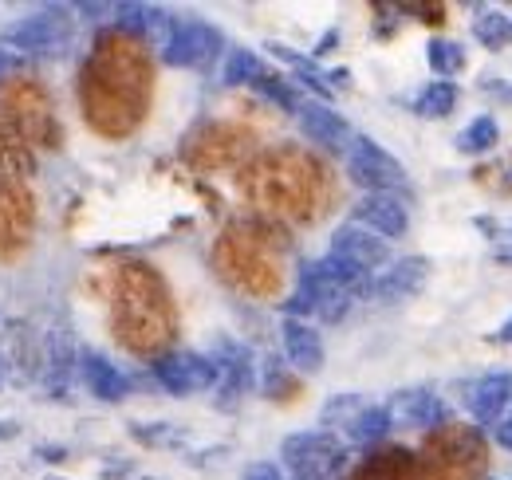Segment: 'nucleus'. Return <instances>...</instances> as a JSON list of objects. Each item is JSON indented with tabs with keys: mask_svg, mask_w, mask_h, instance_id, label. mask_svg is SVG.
<instances>
[{
	"mask_svg": "<svg viewBox=\"0 0 512 480\" xmlns=\"http://www.w3.org/2000/svg\"><path fill=\"white\" fill-rule=\"evenodd\" d=\"M12 52H4V48H0V79H4V75H8V71H12Z\"/></svg>",
	"mask_w": 512,
	"mask_h": 480,
	"instance_id": "40",
	"label": "nucleus"
},
{
	"mask_svg": "<svg viewBox=\"0 0 512 480\" xmlns=\"http://www.w3.org/2000/svg\"><path fill=\"white\" fill-rule=\"evenodd\" d=\"M390 429H394L390 410H386V406H367L359 418L347 425V437H351L355 445H379Z\"/></svg>",
	"mask_w": 512,
	"mask_h": 480,
	"instance_id": "24",
	"label": "nucleus"
},
{
	"mask_svg": "<svg viewBox=\"0 0 512 480\" xmlns=\"http://www.w3.org/2000/svg\"><path fill=\"white\" fill-rule=\"evenodd\" d=\"M0 170H28V162L12 150V138L0 134Z\"/></svg>",
	"mask_w": 512,
	"mask_h": 480,
	"instance_id": "33",
	"label": "nucleus"
},
{
	"mask_svg": "<svg viewBox=\"0 0 512 480\" xmlns=\"http://www.w3.org/2000/svg\"><path fill=\"white\" fill-rule=\"evenodd\" d=\"M16 433H20L16 421H0V437H16Z\"/></svg>",
	"mask_w": 512,
	"mask_h": 480,
	"instance_id": "42",
	"label": "nucleus"
},
{
	"mask_svg": "<svg viewBox=\"0 0 512 480\" xmlns=\"http://www.w3.org/2000/svg\"><path fill=\"white\" fill-rule=\"evenodd\" d=\"M79 378L91 390V398H99V402H123L130 390L119 366H111V359H103L99 351H79Z\"/></svg>",
	"mask_w": 512,
	"mask_h": 480,
	"instance_id": "21",
	"label": "nucleus"
},
{
	"mask_svg": "<svg viewBox=\"0 0 512 480\" xmlns=\"http://www.w3.org/2000/svg\"><path fill=\"white\" fill-rule=\"evenodd\" d=\"M8 111H12V122H16V130H20L24 138L56 146V138L48 134V126H52V103H48L36 87L20 83V87L8 95Z\"/></svg>",
	"mask_w": 512,
	"mask_h": 480,
	"instance_id": "15",
	"label": "nucleus"
},
{
	"mask_svg": "<svg viewBox=\"0 0 512 480\" xmlns=\"http://www.w3.org/2000/svg\"><path fill=\"white\" fill-rule=\"evenodd\" d=\"M335 40H339V36H335V32H327V36L320 40V48H316V56H323L327 48H335Z\"/></svg>",
	"mask_w": 512,
	"mask_h": 480,
	"instance_id": "41",
	"label": "nucleus"
},
{
	"mask_svg": "<svg viewBox=\"0 0 512 480\" xmlns=\"http://www.w3.org/2000/svg\"><path fill=\"white\" fill-rule=\"evenodd\" d=\"M347 480H430L422 461L410 449H379L375 457H367Z\"/></svg>",
	"mask_w": 512,
	"mask_h": 480,
	"instance_id": "19",
	"label": "nucleus"
},
{
	"mask_svg": "<svg viewBox=\"0 0 512 480\" xmlns=\"http://www.w3.org/2000/svg\"><path fill=\"white\" fill-rule=\"evenodd\" d=\"M347 178L363 185V189H371V193H394L406 181V170L375 138H355L347 146Z\"/></svg>",
	"mask_w": 512,
	"mask_h": 480,
	"instance_id": "5",
	"label": "nucleus"
},
{
	"mask_svg": "<svg viewBox=\"0 0 512 480\" xmlns=\"http://www.w3.org/2000/svg\"><path fill=\"white\" fill-rule=\"evenodd\" d=\"M253 87L260 91V95H268L276 107L292 111V115H300V107H304V103H300V95L292 91V83H284V79H280V75H272V71H264V75L256 79Z\"/></svg>",
	"mask_w": 512,
	"mask_h": 480,
	"instance_id": "30",
	"label": "nucleus"
},
{
	"mask_svg": "<svg viewBox=\"0 0 512 480\" xmlns=\"http://www.w3.org/2000/svg\"><path fill=\"white\" fill-rule=\"evenodd\" d=\"M245 480H284V477H280V469L272 461H256L253 469L245 473Z\"/></svg>",
	"mask_w": 512,
	"mask_h": 480,
	"instance_id": "35",
	"label": "nucleus"
},
{
	"mask_svg": "<svg viewBox=\"0 0 512 480\" xmlns=\"http://www.w3.org/2000/svg\"><path fill=\"white\" fill-rule=\"evenodd\" d=\"M497 441H501L505 449H512V410H509V418L497 425Z\"/></svg>",
	"mask_w": 512,
	"mask_h": 480,
	"instance_id": "38",
	"label": "nucleus"
},
{
	"mask_svg": "<svg viewBox=\"0 0 512 480\" xmlns=\"http://www.w3.org/2000/svg\"><path fill=\"white\" fill-rule=\"evenodd\" d=\"M327 252L339 256V260H347V264H355V268H363V272H375V268H383L386 260H390L386 240L375 237V233H367L363 225H343V229H335Z\"/></svg>",
	"mask_w": 512,
	"mask_h": 480,
	"instance_id": "13",
	"label": "nucleus"
},
{
	"mask_svg": "<svg viewBox=\"0 0 512 480\" xmlns=\"http://www.w3.org/2000/svg\"><path fill=\"white\" fill-rule=\"evenodd\" d=\"M422 469L430 480H481L489 469V441L473 425L446 421L426 433Z\"/></svg>",
	"mask_w": 512,
	"mask_h": 480,
	"instance_id": "4",
	"label": "nucleus"
},
{
	"mask_svg": "<svg viewBox=\"0 0 512 480\" xmlns=\"http://www.w3.org/2000/svg\"><path fill=\"white\" fill-rule=\"evenodd\" d=\"M296 119H300L304 138H308L312 146L327 150V154H339V150H347V146L355 142V138H351V126H347V119H343L339 111L323 107V103H304Z\"/></svg>",
	"mask_w": 512,
	"mask_h": 480,
	"instance_id": "14",
	"label": "nucleus"
},
{
	"mask_svg": "<svg viewBox=\"0 0 512 480\" xmlns=\"http://www.w3.org/2000/svg\"><path fill=\"white\" fill-rule=\"evenodd\" d=\"M154 378H158V386L170 390L174 398H186V394L217 386V366H213V355L174 351V355H162V359L154 362Z\"/></svg>",
	"mask_w": 512,
	"mask_h": 480,
	"instance_id": "7",
	"label": "nucleus"
},
{
	"mask_svg": "<svg viewBox=\"0 0 512 480\" xmlns=\"http://www.w3.org/2000/svg\"><path fill=\"white\" fill-rule=\"evenodd\" d=\"M221 75H225L229 87H253L256 79L264 75V63L256 60V52H249V48H237V52H229Z\"/></svg>",
	"mask_w": 512,
	"mask_h": 480,
	"instance_id": "28",
	"label": "nucleus"
},
{
	"mask_svg": "<svg viewBox=\"0 0 512 480\" xmlns=\"http://www.w3.org/2000/svg\"><path fill=\"white\" fill-rule=\"evenodd\" d=\"M363 410H367V406H363L355 394H343L339 402H327V410H323V421H327L331 429H347V425L359 418Z\"/></svg>",
	"mask_w": 512,
	"mask_h": 480,
	"instance_id": "32",
	"label": "nucleus"
},
{
	"mask_svg": "<svg viewBox=\"0 0 512 480\" xmlns=\"http://www.w3.org/2000/svg\"><path fill=\"white\" fill-rule=\"evenodd\" d=\"M465 406L477 418V425H501L512 410V374H481L469 390H465Z\"/></svg>",
	"mask_w": 512,
	"mask_h": 480,
	"instance_id": "11",
	"label": "nucleus"
},
{
	"mask_svg": "<svg viewBox=\"0 0 512 480\" xmlns=\"http://www.w3.org/2000/svg\"><path fill=\"white\" fill-rule=\"evenodd\" d=\"M130 437L134 441H142V445H154V449H166V445H178L182 441V433H178V425H166V421H154V425H130Z\"/></svg>",
	"mask_w": 512,
	"mask_h": 480,
	"instance_id": "31",
	"label": "nucleus"
},
{
	"mask_svg": "<svg viewBox=\"0 0 512 480\" xmlns=\"http://www.w3.org/2000/svg\"><path fill=\"white\" fill-rule=\"evenodd\" d=\"M32 229V201L20 185L0 181V256H8L12 248H20Z\"/></svg>",
	"mask_w": 512,
	"mask_h": 480,
	"instance_id": "16",
	"label": "nucleus"
},
{
	"mask_svg": "<svg viewBox=\"0 0 512 480\" xmlns=\"http://www.w3.org/2000/svg\"><path fill=\"white\" fill-rule=\"evenodd\" d=\"M335 473L331 469H300V473H292V480H331Z\"/></svg>",
	"mask_w": 512,
	"mask_h": 480,
	"instance_id": "37",
	"label": "nucleus"
},
{
	"mask_svg": "<svg viewBox=\"0 0 512 480\" xmlns=\"http://www.w3.org/2000/svg\"><path fill=\"white\" fill-rule=\"evenodd\" d=\"M280 339H284V355L296 370L316 374L323 366V339L316 335V327H308L304 319H284Z\"/></svg>",
	"mask_w": 512,
	"mask_h": 480,
	"instance_id": "22",
	"label": "nucleus"
},
{
	"mask_svg": "<svg viewBox=\"0 0 512 480\" xmlns=\"http://www.w3.org/2000/svg\"><path fill=\"white\" fill-rule=\"evenodd\" d=\"M426 272H430V260H426V256H402V260H394L383 276L375 280V296L383 303L410 300V296L422 292Z\"/></svg>",
	"mask_w": 512,
	"mask_h": 480,
	"instance_id": "17",
	"label": "nucleus"
},
{
	"mask_svg": "<svg viewBox=\"0 0 512 480\" xmlns=\"http://www.w3.org/2000/svg\"><path fill=\"white\" fill-rule=\"evenodd\" d=\"M390 421L394 425H406V429H438L446 425V402L430 390H410V394H398L390 406Z\"/></svg>",
	"mask_w": 512,
	"mask_h": 480,
	"instance_id": "18",
	"label": "nucleus"
},
{
	"mask_svg": "<svg viewBox=\"0 0 512 480\" xmlns=\"http://www.w3.org/2000/svg\"><path fill=\"white\" fill-rule=\"evenodd\" d=\"M79 370V351L71 339V327L64 319L44 327V366H40V382L48 386L52 398H64L71 390V378Z\"/></svg>",
	"mask_w": 512,
	"mask_h": 480,
	"instance_id": "8",
	"label": "nucleus"
},
{
	"mask_svg": "<svg viewBox=\"0 0 512 480\" xmlns=\"http://www.w3.org/2000/svg\"><path fill=\"white\" fill-rule=\"evenodd\" d=\"M509 95H512V91H509Z\"/></svg>",
	"mask_w": 512,
	"mask_h": 480,
	"instance_id": "44",
	"label": "nucleus"
},
{
	"mask_svg": "<svg viewBox=\"0 0 512 480\" xmlns=\"http://www.w3.org/2000/svg\"><path fill=\"white\" fill-rule=\"evenodd\" d=\"M245 189H249V197H253L256 205H264L268 213L292 217V221L320 217V209L331 197L327 170L316 158L296 154V150H280V154L264 158L260 170L245 181Z\"/></svg>",
	"mask_w": 512,
	"mask_h": 480,
	"instance_id": "2",
	"label": "nucleus"
},
{
	"mask_svg": "<svg viewBox=\"0 0 512 480\" xmlns=\"http://www.w3.org/2000/svg\"><path fill=\"white\" fill-rule=\"evenodd\" d=\"M497 138H501L497 119H493V115H481V119H473L457 134V150H461V154H485V150L497 146Z\"/></svg>",
	"mask_w": 512,
	"mask_h": 480,
	"instance_id": "26",
	"label": "nucleus"
},
{
	"mask_svg": "<svg viewBox=\"0 0 512 480\" xmlns=\"http://www.w3.org/2000/svg\"><path fill=\"white\" fill-rule=\"evenodd\" d=\"M473 36H477L481 48L501 52V48H509L512 44V20L505 16V12H481V16L473 20Z\"/></svg>",
	"mask_w": 512,
	"mask_h": 480,
	"instance_id": "25",
	"label": "nucleus"
},
{
	"mask_svg": "<svg viewBox=\"0 0 512 480\" xmlns=\"http://www.w3.org/2000/svg\"><path fill=\"white\" fill-rule=\"evenodd\" d=\"M280 457L288 461L292 473H300V469H331V473H339L343 461H347V453L335 445L331 429H308V433L284 437Z\"/></svg>",
	"mask_w": 512,
	"mask_h": 480,
	"instance_id": "9",
	"label": "nucleus"
},
{
	"mask_svg": "<svg viewBox=\"0 0 512 480\" xmlns=\"http://www.w3.org/2000/svg\"><path fill=\"white\" fill-rule=\"evenodd\" d=\"M493 170H501V174H509V178L501 181V185H497V189H501V193H505V197H512V158H505V162H497V166H493Z\"/></svg>",
	"mask_w": 512,
	"mask_h": 480,
	"instance_id": "36",
	"label": "nucleus"
},
{
	"mask_svg": "<svg viewBox=\"0 0 512 480\" xmlns=\"http://www.w3.org/2000/svg\"><path fill=\"white\" fill-rule=\"evenodd\" d=\"M146 103H150L146 44H138V36H130L123 28L99 36V44L87 60V71H83L87 122L107 138H123L142 122Z\"/></svg>",
	"mask_w": 512,
	"mask_h": 480,
	"instance_id": "1",
	"label": "nucleus"
},
{
	"mask_svg": "<svg viewBox=\"0 0 512 480\" xmlns=\"http://www.w3.org/2000/svg\"><path fill=\"white\" fill-rule=\"evenodd\" d=\"M426 60H430L438 79H446V75H457V71L465 67V48H461L457 40H430Z\"/></svg>",
	"mask_w": 512,
	"mask_h": 480,
	"instance_id": "29",
	"label": "nucleus"
},
{
	"mask_svg": "<svg viewBox=\"0 0 512 480\" xmlns=\"http://www.w3.org/2000/svg\"><path fill=\"white\" fill-rule=\"evenodd\" d=\"M213 366H217V390H221V398H241L253 386V355H249V347H241V343H217Z\"/></svg>",
	"mask_w": 512,
	"mask_h": 480,
	"instance_id": "20",
	"label": "nucleus"
},
{
	"mask_svg": "<svg viewBox=\"0 0 512 480\" xmlns=\"http://www.w3.org/2000/svg\"><path fill=\"white\" fill-rule=\"evenodd\" d=\"M221 52V32L205 20H178V32L170 40V48L162 52V60L170 67H201Z\"/></svg>",
	"mask_w": 512,
	"mask_h": 480,
	"instance_id": "10",
	"label": "nucleus"
},
{
	"mask_svg": "<svg viewBox=\"0 0 512 480\" xmlns=\"http://www.w3.org/2000/svg\"><path fill=\"white\" fill-rule=\"evenodd\" d=\"M67 28H71L67 12L52 4V8L32 12V16L16 20L12 28H4V44H8V48H16V52L48 56V52H56V48H64L67 44Z\"/></svg>",
	"mask_w": 512,
	"mask_h": 480,
	"instance_id": "6",
	"label": "nucleus"
},
{
	"mask_svg": "<svg viewBox=\"0 0 512 480\" xmlns=\"http://www.w3.org/2000/svg\"><path fill=\"white\" fill-rule=\"evenodd\" d=\"M493 343H505V347H512V319L501 327V331H497V335H493Z\"/></svg>",
	"mask_w": 512,
	"mask_h": 480,
	"instance_id": "39",
	"label": "nucleus"
},
{
	"mask_svg": "<svg viewBox=\"0 0 512 480\" xmlns=\"http://www.w3.org/2000/svg\"><path fill=\"white\" fill-rule=\"evenodd\" d=\"M119 331H123V343L130 351H142V355H154L170 343V331H174V319H170V303H166V288L162 280L154 276V268L146 264H130L123 268V280H119Z\"/></svg>",
	"mask_w": 512,
	"mask_h": 480,
	"instance_id": "3",
	"label": "nucleus"
},
{
	"mask_svg": "<svg viewBox=\"0 0 512 480\" xmlns=\"http://www.w3.org/2000/svg\"><path fill=\"white\" fill-rule=\"evenodd\" d=\"M351 213H355V225H363L375 237H402L410 229V209L394 193H367Z\"/></svg>",
	"mask_w": 512,
	"mask_h": 480,
	"instance_id": "12",
	"label": "nucleus"
},
{
	"mask_svg": "<svg viewBox=\"0 0 512 480\" xmlns=\"http://www.w3.org/2000/svg\"><path fill=\"white\" fill-rule=\"evenodd\" d=\"M453 107H457V87L446 83V79L426 83L422 95H418V115L422 119H446Z\"/></svg>",
	"mask_w": 512,
	"mask_h": 480,
	"instance_id": "27",
	"label": "nucleus"
},
{
	"mask_svg": "<svg viewBox=\"0 0 512 480\" xmlns=\"http://www.w3.org/2000/svg\"><path fill=\"white\" fill-rule=\"evenodd\" d=\"M406 12L426 16V24H442V16H446V8H442V4H406Z\"/></svg>",
	"mask_w": 512,
	"mask_h": 480,
	"instance_id": "34",
	"label": "nucleus"
},
{
	"mask_svg": "<svg viewBox=\"0 0 512 480\" xmlns=\"http://www.w3.org/2000/svg\"><path fill=\"white\" fill-rule=\"evenodd\" d=\"M48 480H64V477H48Z\"/></svg>",
	"mask_w": 512,
	"mask_h": 480,
	"instance_id": "43",
	"label": "nucleus"
},
{
	"mask_svg": "<svg viewBox=\"0 0 512 480\" xmlns=\"http://www.w3.org/2000/svg\"><path fill=\"white\" fill-rule=\"evenodd\" d=\"M320 264V272L343 292V296H367V292H375V284H371V272H363V268H355V264H347V260H339V256H323V260H316Z\"/></svg>",
	"mask_w": 512,
	"mask_h": 480,
	"instance_id": "23",
	"label": "nucleus"
}]
</instances>
